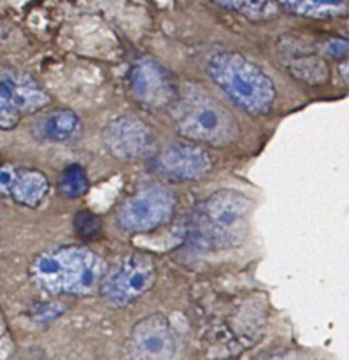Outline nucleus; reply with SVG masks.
<instances>
[{"instance_id": "6ab92c4d", "label": "nucleus", "mask_w": 349, "mask_h": 360, "mask_svg": "<svg viewBox=\"0 0 349 360\" xmlns=\"http://www.w3.org/2000/svg\"><path fill=\"white\" fill-rule=\"evenodd\" d=\"M62 313L63 306L60 302H39L30 309L28 316L35 326H46V323H51L53 320L58 319Z\"/></svg>"}, {"instance_id": "f8f14e48", "label": "nucleus", "mask_w": 349, "mask_h": 360, "mask_svg": "<svg viewBox=\"0 0 349 360\" xmlns=\"http://www.w3.org/2000/svg\"><path fill=\"white\" fill-rule=\"evenodd\" d=\"M0 84L7 90L14 108L21 112H32L42 109L49 102V95L42 90L41 84L30 76L14 70L0 72Z\"/></svg>"}, {"instance_id": "1a4fd4ad", "label": "nucleus", "mask_w": 349, "mask_h": 360, "mask_svg": "<svg viewBox=\"0 0 349 360\" xmlns=\"http://www.w3.org/2000/svg\"><path fill=\"white\" fill-rule=\"evenodd\" d=\"M130 84L136 101L147 109L172 108L179 94L169 70L150 56H144L133 65Z\"/></svg>"}, {"instance_id": "9d476101", "label": "nucleus", "mask_w": 349, "mask_h": 360, "mask_svg": "<svg viewBox=\"0 0 349 360\" xmlns=\"http://www.w3.org/2000/svg\"><path fill=\"white\" fill-rule=\"evenodd\" d=\"M154 169L172 181H195L213 169V158L204 148L188 143H176L157 155Z\"/></svg>"}, {"instance_id": "5701e85b", "label": "nucleus", "mask_w": 349, "mask_h": 360, "mask_svg": "<svg viewBox=\"0 0 349 360\" xmlns=\"http://www.w3.org/2000/svg\"><path fill=\"white\" fill-rule=\"evenodd\" d=\"M339 72H341V77H343V79L346 81V83L349 84V58L346 60V62H343V63H341V67H339Z\"/></svg>"}, {"instance_id": "4468645a", "label": "nucleus", "mask_w": 349, "mask_h": 360, "mask_svg": "<svg viewBox=\"0 0 349 360\" xmlns=\"http://www.w3.org/2000/svg\"><path fill=\"white\" fill-rule=\"evenodd\" d=\"M288 72L308 84H323L329 79V65L320 56L301 55L288 58Z\"/></svg>"}, {"instance_id": "f3484780", "label": "nucleus", "mask_w": 349, "mask_h": 360, "mask_svg": "<svg viewBox=\"0 0 349 360\" xmlns=\"http://www.w3.org/2000/svg\"><path fill=\"white\" fill-rule=\"evenodd\" d=\"M88 186H90V179H88L86 171L77 164L65 167V171L60 176L58 188L67 199H77L84 195L88 192Z\"/></svg>"}, {"instance_id": "0eeeda50", "label": "nucleus", "mask_w": 349, "mask_h": 360, "mask_svg": "<svg viewBox=\"0 0 349 360\" xmlns=\"http://www.w3.org/2000/svg\"><path fill=\"white\" fill-rule=\"evenodd\" d=\"M178 352V336L169 322L160 313L139 320L130 330L123 347L125 360H171Z\"/></svg>"}, {"instance_id": "4be33fe9", "label": "nucleus", "mask_w": 349, "mask_h": 360, "mask_svg": "<svg viewBox=\"0 0 349 360\" xmlns=\"http://www.w3.org/2000/svg\"><path fill=\"white\" fill-rule=\"evenodd\" d=\"M325 51L329 53L330 56H344L349 53V41L341 37H334L330 41H327Z\"/></svg>"}, {"instance_id": "ddd939ff", "label": "nucleus", "mask_w": 349, "mask_h": 360, "mask_svg": "<svg viewBox=\"0 0 349 360\" xmlns=\"http://www.w3.org/2000/svg\"><path fill=\"white\" fill-rule=\"evenodd\" d=\"M35 136L39 139L53 141V143H67L76 139L81 134V120L72 111H53L42 116L35 125Z\"/></svg>"}, {"instance_id": "7ed1b4c3", "label": "nucleus", "mask_w": 349, "mask_h": 360, "mask_svg": "<svg viewBox=\"0 0 349 360\" xmlns=\"http://www.w3.org/2000/svg\"><path fill=\"white\" fill-rule=\"evenodd\" d=\"M172 120L183 137L211 146H230L241 134L235 116L213 95L197 86L179 91L172 104Z\"/></svg>"}, {"instance_id": "423d86ee", "label": "nucleus", "mask_w": 349, "mask_h": 360, "mask_svg": "<svg viewBox=\"0 0 349 360\" xmlns=\"http://www.w3.org/2000/svg\"><path fill=\"white\" fill-rule=\"evenodd\" d=\"M176 211V195L162 185H150L130 197L118 211L119 227L132 234L157 231L171 221Z\"/></svg>"}, {"instance_id": "f257e3e1", "label": "nucleus", "mask_w": 349, "mask_h": 360, "mask_svg": "<svg viewBox=\"0 0 349 360\" xmlns=\"http://www.w3.org/2000/svg\"><path fill=\"white\" fill-rule=\"evenodd\" d=\"M206 69L213 83L248 115H269L276 104L277 91L272 77L248 56L216 51L207 58Z\"/></svg>"}, {"instance_id": "dca6fc26", "label": "nucleus", "mask_w": 349, "mask_h": 360, "mask_svg": "<svg viewBox=\"0 0 349 360\" xmlns=\"http://www.w3.org/2000/svg\"><path fill=\"white\" fill-rule=\"evenodd\" d=\"M223 9L234 11L249 21H270L281 14V4L276 2H248V0H232V2H216Z\"/></svg>"}, {"instance_id": "6e6552de", "label": "nucleus", "mask_w": 349, "mask_h": 360, "mask_svg": "<svg viewBox=\"0 0 349 360\" xmlns=\"http://www.w3.org/2000/svg\"><path fill=\"white\" fill-rule=\"evenodd\" d=\"M102 141L112 157L125 162L150 157L157 146V137L151 127L130 115L111 120L102 132Z\"/></svg>"}, {"instance_id": "39448f33", "label": "nucleus", "mask_w": 349, "mask_h": 360, "mask_svg": "<svg viewBox=\"0 0 349 360\" xmlns=\"http://www.w3.org/2000/svg\"><path fill=\"white\" fill-rule=\"evenodd\" d=\"M157 266L146 253L123 257L102 281V295L112 306H129L154 287Z\"/></svg>"}, {"instance_id": "f03ea898", "label": "nucleus", "mask_w": 349, "mask_h": 360, "mask_svg": "<svg viewBox=\"0 0 349 360\" xmlns=\"http://www.w3.org/2000/svg\"><path fill=\"white\" fill-rule=\"evenodd\" d=\"M30 278L48 294L88 295L104 281V262L88 248L63 246L41 253L32 264Z\"/></svg>"}, {"instance_id": "aec40b11", "label": "nucleus", "mask_w": 349, "mask_h": 360, "mask_svg": "<svg viewBox=\"0 0 349 360\" xmlns=\"http://www.w3.org/2000/svg\"><path fill=\"white\" fill-rule=\"evenodd\" d=\"M18 122H20V111L14 108L7 90L0 84V129H14L18 125Z\"/></svg>"}, {"instance_id": "9b49d317", "label": "nucleus", "mask_w": 349, "mask_h": 360, "mask_svg": "<svg viewBox=\"0 0 349 360\" xmlns=\"http://www.w3.org/2000/svg\"><path fill=\"white\" fill-rule=\"evenodd\" d=\"M49 179L37 169L0 165V195L25 207H39L49 195Z\"/></svg>"}, {"instance_id": "2eb2a0df", "label": "nucleus", "mask_w": 349, "mask_h": 360, "mask_svg": "<svg viewBox=\"0 0 349 360\" xmlns=\"http://www.w3.org/2000/svg\"><path fill=\"white\" fill-rule=\"evenodd\" d=\"M281 9L295 14V16L327 20V18L341 16L349 13V4L346 2H284Z\"/></svg>"}, {"instance_id": "20e7f679", "label": "nucleus", "mask_w": 349, "mask_h": 360, "mask_svg": "<svg viewBox=\"0 0 349 360\" xmlns=\"http://www.w3.org/2000/svg\"><path fill=\"white\" fill-rule=\"evenodd\" d=\"M253 200L235 190H220L207 197L193 213L192 239L211 250L235 248L248 232Z\"/></svg>"}, {"instance_id": "a211bd4d", "label": "nucleus", "mask_w": 349, "mask_h": 360, "mask_svg": "<svg viewBox=\"0 0 349 360\" xmlns=\"http://www.w3.org/2000/svg\"><path fill=\"white\" fill-rule=\"evenodd\" d=\"M74 231L84 241H95L102 236V221L98 220L97 214L83 210L74 218Z\"/></svg>"}, {"instance_id": "412c9836", "label": "nucleus", "mask_w": 349, "mask_h": 360, "mask_svg": "<svg viewBox=\"0 0 349 360\" xmlns=\"http://www.w3.org/2000/svg\"><path fill=\"white\" fill-rule=\"evenodd\" d=\"M253 360H315L305 352L288 350V352H272V354H263Z\"/></svg>"}]
</instances>
